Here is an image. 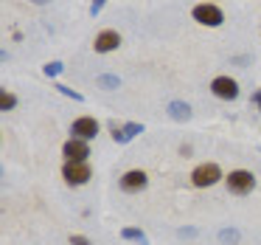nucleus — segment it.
<instances>
[{"label": "nucleus", "mask_w": 261, "mask_h": 245, "mask_svg": "<svg viewBox=\"0 0 261 245\" xmlns=\"http://www.w3.org/2000/svg\"><path fill=\"white\" fill-rule=\"evenodd\" d=\"M96 82H98V87H104V91H115V87H121V79L115 74H101Z\"/></svg>", "instance_id": "obj_13"}, {"label": "nucleus", "mask_w": 261, "mask_h": 245, "mask_svg": "<svg viewBox=\"0 0 261 245\" xmlns=\"http://www.w3.org/2000/svg\"><path fill=\"white\" fill-rule=\"evenodd\" d=\"M211 93H214L216 99L233 102V99L239 96V85H236V79H230V76H216V79L211 82Z\"/></svg>", "instance_id": "obj_4"}, {"label": "nucleus", "mask_w": 261, "mask_h": 245, "mask_svg": "<svg viewBox=\"0 0 261 245\" xmlns=\"http://www.w3.org/2000/svg\"><path fill=\"white\" fill-rule=\"evenodd\" d=\"M191 17L197 20L199 26H211V29H216V26H222L225 14H222V9L214 6V3H197V6L191 9Z\"/></svg>", "instance_id": "obj_1"}, {"label": "nucleus", "mask_w": 261, "mask_h": 245, "mask_svg": "<svg viewBox=\"0 0 261 245\" xmlns=\"http://www.w3.org/2000/svg\"><path fill=\"white\" fill-rule=\"evenodd\" d=\"M253 102H255V104H258V107H261V91H255V93H253Z\"/></svg>", "instance_id": "obj_21"}, {"label": "nucleus", "mask_w": 261, "mask_h": 245, "mask_svg": "<svg viewBox=\"0 0 261 245\" xmlns=\"http://www.w3.org/2000/svg\"><path fill=\"white\" fill-rule=\"evenodd\" d=\"M104 3H107V0H93V3H90V14H93V17H98V14H101Z\"/></svg>", "instance_id": "obj_18"}, {"label": "nucleus", "mask_w": 261, "mask_h": 245, "mask_svg": "<svg viewBox=\"0 0 261 245\" xmlns=\"http://www.w3.org/2000/svg\"><path fill=\"white\" fill-rule=\"evenodd\" d=\"M138 132H143V124H138V121H129V124H124L121 130L115 127V132H113V141H115V144H129L132 138L138 136Z\"/></svg>", "instance_id": "obj_10"}, {"label": "nucleus", "mask_w": 261, "mask_h": 245, "mask_svg": "<svg viewBox=\"0 0 261 245\" xmlns=\"http://www.w3.org/2000/svg\"><path fill=\"white\" fill-rule=\"evenodd\" d=\"M146 183H149V177L143 169H129L121 177V189L124 192H141V189H146Z\"/></svg>", "instance_id": "obj_9"}, {"label": "nucleus", "mask_w": 261, "mask_h": 245, "mask_svg": "<svg viewBox=\"0 0 261 245\" xmlns=\"http://www.w3.org/2000/svg\"><path fill=\"white\" fill-rule=\"evenodd\" d=\"M17 107V96H14V93H0V110H3V113H9V110H14Z\"/></svg>", "instance_id": "obj_15"}, {"label": "nucleus", "mask_w": 261, "mask_h": 245, "mask_svg": "<svg viewBox=\"0 0 261 245\" xmlns=\"http://www.w3.org/2000/svg\"><path fill=\"white\" fill-rule=\"evenodd\" d=\"M222 181V169L216 164H199L197 169L191 172V183L197 189H205V186H214V183Z\"/></svg>", "instance_id": "obj_2"}, {"label": "nucleus", "mask_w": 261, "mask_h": 245, "mask_svg": "<svg viewBox=\"0 0 261 245\" xmlns=\"http://www.w3.org/2000/svg\"><path fill=\"white\" fill-rule=\"evenodd\" d=\"M118 46H121V34H118V31H113V29L96 34V42H93L96 54H110V51H115Z\"/></svg>", "instance_id": "obj_8"}, {"label": "nucleus", "mask_w": 261, "mask_h": 245, "mask_svg": "<svg viewBox=\"0 0 261 245\" xmlns=\"http://www.w3.org/2000/svg\"><path fill=\"white\" fill-rule=\"evenodd\" d=\"M121 237L129 239V242H138V245H149L146 234H143L141 228H124V231H121Z\"/></svg>", "instance_id": "obj_12"}, {"label": "nucleus", "mask_w": 261, "mask_h": 245, "mask_svg": "<svg viewBox=\"0 0 261 245\" xmlns=\"http://www.w3.org/2000/svg\"><path fill=\"white\" fill-rule=\"evenodd\" d=\"M70 245H90V239H87L85 234H73V237H70Z\"/></svg>", "instance_id": "obj_19"}, {"label": "nucleus", "mask_w": 261, "mask_h": 245, "mask_svg": "<svg viewBox=\"0 0 261 245\" xmlns=\"http://www.w3.org/2000/svg\"><path fill=\"white\" fill-rule=\"evenodd\" d=\"M169 116L174 121H188L191 119V107H188V102H169Z\"/></svg>", "instance_id": "obj_11"}, {"label": "nucleus", "mask_w": 261, "mask_h": 245, "mask_svg": "<svg viewBox=\"0 0 261 245\" xmlns=\"http://www.w3.org/2000/svg\"><path fill=\"white\" fill-rule=\"evenodd\" d=\"M62 155L70 161V164H85L87 155H90V147H87V141H82V138H70V141L62 147Z\"/></svg>", "instance_id": "obj_7"}, {"label": "nucleus", "mask_w": 261, "mask_h": 245, "mask_svg": "<svg viewBox=\"0 0 261 245\" xmlns=\"http://www.w3.org/2000/svg\"><path fill=\"white\" fill-rule=\"evenodd\" d=\"M177 234H180V237H194V234H197V228H180Z\"/></svg>", "instance_id": "obj_20"}, {"label": "nucleus", "mask_w": 261, "mask_h": 245, "mask_svg": "<svg viewBox=\"0 0 261 245\" xmlns=\"http://www.w3.org/2000/svg\"><path fill=\"white\" fill-rule=\"evenodd\" d=\"M57 91L62 93V96H70V99H73V102H82V99H85V96H82V93H76L73 87H68V85H57Z\"/></svg>", "instance_id": "obj_17"}, {"label": "nucleus", "mask_w": 261, "mask_h": 245, "mask_svg": "<svg viewBox=\"0 0 261 245\" xmlns=\"http://www.w3.org/2000/svg\"><path fill=\"white\" fill-rule=\"evenodd\" d=\"M62 68H65L62 62H48L45 68H42V74H45V76H51V79H54V76H59V74H62Z\"/></svg>", "instance_id": "obj_16"}, {"label": "nucleus", "mask_w": 261, "mask_h": 245, "mask_svg": "<svg viewBox=\"0 0 261 245\" xmlns=\"http://www.w3.org/2000/svg\"><path fill=\"white\" fill-rule=\"evenodd\" d=\"M90 166L87 164H65V169H62V177H65V183H70V186H82V183H87L90 181Z\"/></svg>", "instance_id": "obj_6"}, {"label": "nucleus", "mask_w": 261, "mask_h": 245, "mask_svg": "<svg viewBox=\"0 0 261 245\" xmlns=\"http://www.w3.org/2000/svg\"><path fill=\"white\" fill-rule=\"evenodd\" d=\"M31 3H37V6H48L51 0H31Z\"/></svg>", "instance_id": "obj_22"}, {"label": "nucleus", "mask_w": 261, "mask_h": 245, "mask_svg": "<svg viewBox=\"0 0 261 245\" xmlns=\"http://www.w3.org/2000/svg\"><path fill=\"white\" fill-rule=\"evenodd\" d=\"M239 237H242V234H239L236 228H222V231H219V242L222 245H236Z\"/></svg>", "instance_id": "obj_14"}, {"label": "nucleus", "mask_w": 261, "mask_h": 245, "mask_svg": "<svg viewBox=\"0 0 261 245\" xmlns=\"http://www.w3.org/2000/svg\"><path fill=\"white\" fill-rule=\"evenodd\" d=\"M253 186H255V177L247 169H233L227 175V189L233 194H247V192H253Z\"/></svg>", "instance_id": "obj_3"}, {"label": "nucleus", "mask_w": 261, "mask_h": 245, "mask_svg": "<svg viewBox=\"0 0 261 245\" xmlns=\"http://www.w3.org/2000/svg\"><path fill=\"white\" fill-rule=\"evenodd\" d=\"M70 132H73V138L90 141V138L98 136V121L93 119V116H82V119H76L73 124H70Z\"/></svg>", "instance_id": "obj_5"}]
</instances>
